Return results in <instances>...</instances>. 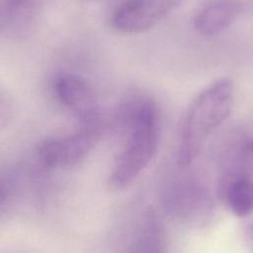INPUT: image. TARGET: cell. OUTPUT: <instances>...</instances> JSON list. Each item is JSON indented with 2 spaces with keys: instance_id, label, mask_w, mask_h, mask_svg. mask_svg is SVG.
<instances>
[{
  "instance_id": "8",
  "label": "cell",
  "mask_w": 253,
  "mask_h": 253,
  "mask_svg": "<svg viewBox=\"0 0 253 253\" xmlns=\"http://www.w3.org/2000/svg\"><path fill=\"white\" fill-rule=\"evenodd\" d=\"M14 105L9 96L0 90V130L5 128L12 121Z\"/></svg>"
},
{
  "instance_id": "3",
  "label": "cell",
  "mask_w": 253,
  "mask_h": 253,
  "mask_svg": "<svg viewBox=\"0 0 253 253\" xmlns=\"http://www.w3.org/2000/svg\"><path fill=\"white\" fill-rule=\"evenodd\" d=\"M99 121L82 123L81 127L67 135L47 138L36 153L38 164L43 169L78 164L95 145L99 136Z\"/></svg>"
},
{
  "instance_id": "2",
  "label": "cell",
  "mask_w": 253,
  "mask_h": 253,
  "mask_svg": "<svg viewBox=\"0 0 253 253\" xmlns=\"http://www.w3.org/2000/svg\"><path fill=\"white\" fill-rule=\"evenodd\" d=\"M233 105V84L222 78L204 89L192 102L184 121L180 162L189 163L208 136L230 115Z\"/></svg>"
},
{
  "instance_id": "10",
  "label": "cell",
  "mask_w": 253,
  "mask_h": 253,
  "mask_svg": "<svg viewBox=\"0 0 253 253\" xmlns=\"http://www.w3.org/2000/svg\"><path fill=\"white\" fill-rule=\"evenodd\" d=\"M245 241L250 250L253 251V223L250 224L245 230Z\"/></svg>"
},
{
  "instance_id": "9",
  "label": "cell",
  "mask_w": 253,
  "mask_h": 253,
  "mask_svg": "<svg viewBox=\"0 0 253 253\" xmlns=\"http://www.w3.org/2000/svg\"><path fill=\"white\" fill-rule=\"evenodd\" d=\"M10 193V186L7 182L0 180V206H2L7 200Z\"/></svg>"
},
{
  "instance_id": "6",
  "label": "cell",
  "mask_w": 253,
  "mask_h": 253,
  "mask_svg": "<svg viewBox=\"0 0 253 253\" xmlns=\"http://www.w3.org/2000/svg\"><path fill=\"white\" fill-rule=\"evenodd\" d=\"M240 10V4L234 0H215L196 15L195 30L202 36L217 35L231 26Z\"/></svg>"
},
{
  "instance_id": "4",
  "label": "cell",
  "mask_w": 253,
  "mask_h": 253,
  "mask_svg": "<svg viewBox=\"0 0 253 253\" xmlns=\"http://www.w3.org/2000/svg\"><path fill=\"white\" fill-rule=\"evenodd\" d=\"M183 0H126L114 11L113 28L123 34H138L154 27Z\"/></svg>"
},
{
  "instance_id": "1",
  "label": "cell",
  "mask_w": 253,
  "mask_h": 253,
  "mask_svg": "<svg viewBox=\"0 0 253 253\" xmlns=\"http://www.w3.org/2000/svg\"><path fill=\"white\" fill-rule=\"evenodd\" d=\"M128 137L111 172L113 188L122 189L130 184L152 159L159 142V116L155 103L143 99L133 104L126 118Z\"/></svg>"
},
{
  "instance_id": "5",
  "label": "cell",
  "mask_w": 253,
  "mask_h": 253,
  "mask_svg": "<svg viewBox=\"0 0 253 253\" xmlns=\"http://www.w3.org/2000/svg\"><path fill=\"white\" fill-rule=\"evenodd\" d=\"M54 89L60 102L82 123L98 120L96 96L85 80L76 75L62 74L57 77Z\"/></svg>"
},
{
  "instance_id": "7",
  "label": "cell",
  "mask_w": 253,
  "mask_h": 253,
  "mask_svg": "<svg viewBox=\"0 0 253 253\" xmlns=\"http://www.w3.org/2000/svg\"><path fill=\"white\" fill-rule=\"evenodd\" d=\"M226 199L234 214H250L253 211V181L246 176L235 178L227 188Z\"/></svg>"
}]
</instances>
